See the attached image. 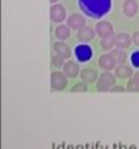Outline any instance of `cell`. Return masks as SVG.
I'll use <instances>...</instances> for the list:
<instances>
[{"instance_id": "4fadbf2b", "label": "cell", "mask_w": 139, "mask_h": 149, "mask_svg": "<svg viewBox=\"0 0 139 149\" xmlns=\"http://www.w3.org/2000/svg\"><path fill=\"white\" fill-rule=\"evenodd\" d=\"M114 75L118 79H129L133 75V69L129 66H125V65H120L115 68L114 70Z\"/></svg>"}, {"instance_id": "1f68e13d", "label": "cell", "mask_w": 139, "mask_h": 149, "mask_svg": "<svg viewBox=\"0 0 139 149\" xmlns=\"http://www.w3.org/2000/svg\"><path fill=\"white\" fill-rule=\"evenodd\" d=\"M104 149H108V146H106V147H105V148H104Z\"/></svg>"}, {"instance_id": "52a82bcc", "label": "cell", "mask_w": 139, "mask_h": 149, "mask_svg": "<svg viewBox=\"0 0 139 149\" xmlns=\"http://www.w3.org/2000/svg\"><path fill=\"white\" fill-rule=\"evenodd\" d=\"M67 25L73 30H81L86 26V19L80 13H74L67 19Z\"/></svg>"}, {"instance_id": "7a4b0ae2", "label": "cell", "mask_w": 139, "mask_h": 149, "mask_svg": "<svg viewBox=\"0 0 139 149\" xmlns=\"http://www.w3.org/2000/svg\"><path fill=\"white\" fill-rule=\"evenodd\" d=\"M115 79H117V77L113 75V74L109 73V72L102 73L99 77L98 81H96V90L99 92H108V91H111L112 86L115 85V81H117Z\"/></svg>"}, {"instance_id": "3957f363", "label": "cell", "mask_w": 139, "mask_h": 149, "mask_svg": "<svg viewBox=\"0 0 139 149\" xmlns=\"http://www.w3.org/2000/svg\"><path fill=\"white\" fill-rule=\"evenodd\" d=\"M50 84H51L53 91H63L67 87V84H68L67 75L61 72H54V73H51Z\"/></svg>"}, {"instance_id": "8992f818", "label": "cell", "mask_w": 139, "mask_h": 149, "mask_svg": "<svg viewBox=\"0 0 139 149\" xmlns=\"http://www.w3.org/2000/svg\"><path fill=\"white\" fill-rule=\"evenodd\" d=\"M95 32L99 37L105 38V37H109L114 35V30H113L112 24L108 22H100L95 25Z\"/></svg>"}, {"instance_id": "5bb4252c", "label": "cell", "mask_w": 139, "mask_h": 149, "mask_svg": "<svg viewBox=\"0 0 139 149\" xmlns=\"http://www.w3.org/2000/svg\"><path fill=\"white\" fill-rule=\"evenodd\" d=\"M115 45L120 49H127L131 45V37L127 33H118L115 37Z\"/></svg>"}, {"instance_id": "8fae6325", "label": "cell", "mask_w": 139, "mask_h": 149, "mask_svg": "<svg viewBox=\"0 0 139 149\" xmlns=\"http://www.w3.org/2000/svg\"><path fill=\"white\" fill-rule=\"evenodd\" d=\"M122 11L126 17H130V18L134 17L138 12V3L136 0H126L122 7Z\"/></svg>"}, {"instance_id": "9c48e42d", "label": "cell", "mask_w": 139, "mask_h": 149, "mask_svg": "<svg viewBox=\"0 0 139 149\" xmlns=\"http://www.w3.org/2000/svg\"><path fill=\"white\" fill-rule=\"evenodd\" d=\"M115 65H117V62H115L114 57H113L111 54H105V55L99 57V66H100V68H102L105 70L114 69Z\"/></svg>"}, {"instance_id": "7c38bea8", "label": "cell", "mask_w": 139, "mask_h": 149, "mask_svg": "<svg viewBox=\"0 0 139 149\" xmlns=\"http://www.w3.org/2000/svg\"><path fill=\"white\" fill-rule=\"evenodd\" d=\"M54 50L56 52V54L58 56H61L62 58H69L71 56V50L70 48L63 42H56L54 44Z\"/></svg>"}, {"instance_id": "6da1fadb", "label": "cell", "mask_w": 139, "mask_h": 149, "mask_svg": "<svg viewBox=\"0 0 139 149\" xmlns=\"http://www.w3.org/2000/svg\"><path fill=\"white\" fill-rule=\"evenodd\" d=\"M79 6L88 17L99 19L109 12L112 1L111 0H79Z\"/></svg>"}, {"instance_id": "83f0119b", "label": "cell", "mask_w": 139, "mask_h": 149, "mask_svg": "<svg viewBox=\"0 0 139 149\" xmlns=\"http://www.w3.org/2000/svg\"><path fill=\"white\" fill-rule=\"evenodd\" d=\"M67 149H75V148H74V146H73V144H69V146L67 147Z\"/></svg>"}, {"instance_id": "603a6c76", "label": "cell", "mask_w": 139, "mask_h": 149, "mask_svg": "<svg viewBox=\"0 0 139 149\" xmlns=\"http://www.w3.org/2000/svg\"><path fill=\"white\" fill-rule=\"evenodd\" d=\"M132 42H133L137 47H139V31H136V32L132 35Z\"/></svg>"}, {"instance_id": "9a60e30c", "label": "cell", "mask_w": 139, "mask_h": 149, "mask_svg": "<svg viewBox=\"0 0 139 149\" xmlns=\"http://www.w3.org/2000/svg\"><path fill=\"white\" fill-rule=\"evenodd\" d=\"M80 78L82 81L84 82H95L98 81V73L94 70V69H91V68H86L83 69L81 73H80Z\"/></svg>"}, {"instance_id": "e0dca14e", "label": "cell", "mask_w": 139, "mask_h": 149, "mask_svg": "<svg viewBox=\"0 0 139 149\" xmlns=\"http://www.w3.org/2000/svg\"><path fill=\"white\" fill-rule=\"evenodd\" d=\"M111 55L114 57L117 65H124L125 61H126V53L124 52V49H120V48H117V49H113Z\"/></svg>"}, {"instance_id": "f546056e", "label": "cell", "mask_w": 139, "mask_h": 149, "mask_svg": "<svg viewBox=\"0 0 139 149\" xmlns=\"http://www.w3.org/2000/svg\"><path fill=\"white\" fill-rule=\"evenodd\" d=\"M76 149H84V148H83V146H81V144H79V146L76 147Z\"/></svg>"}, {"instance_id": "30bf717a", "label": "cell", "mask_w": 139, "mask_h": 149, "mask_svg": "<svg viewBox=\"0 0 139 149\" xmlns=\"http://www.w3.org/2000/svg\"><path fill=\"white\" fill-rule=\"evenodd\" d=\"M79 72H80L79 65L75 63L74 61H68L63 65V73L67 75V78H70V79L76 78L79 75Z\"/></svg>"}, {"instance_id": "277c9868", "label": "cell", "mask_w": 139, "mask_h": 149, "mask_svg": "<svg viewBox=\"0 0 139 149\" xmlns=\"http://www.w3.org/2000/svg\"><path fill=\"white\" fill-rule=\"evenodd\" d=\"M75 57H76V60L79 62H87V61H89L93 56V50H92V48L89 45H87L84 43L77 45L76 48H75Z\"/></svg>"}, {"instance_id": "4316f807", "label": "cell", "mask_w": 139, "mask_h": 149, "mask_svg": "<svg viewBox=\"0 0 139 149\" xmlns=\"http://www.w3.org/2000/svg\"><path fill=\"white\" fill-rule=\"evenodd\" d=\"M100 142H96V144H95V149H99V147H100Z\"/></svg>"}, {"instance_id": "4dcf8cb0", "label": "cell", "mask_w": 139, "mask_h": 149, "mask_svg": "<svg viewBox=\"0 0 139 149\" xmlns=\"http://www.w3.org/2000/svg\"><path fill=\"white\" fill-rule=\"evenodd\" d=\"M58 1V0H50V3H51V4H55V3H57Z\"/></svg>"}, {"instance_id": "2e32d148", "label": "cell", "mask_w": 139, "mask_h": 149, "mask_svg": "<svg viewBox=\"0 0 139 149\" xmlns=\"http://www.w3.org/2000/svg\"><path fill=\"white\" fill-rule=\"evenodd\" d=\"M69 29L70 28L68 25H58L56 28V30H55V36L57 37L58 40L64 41L70 36V30Z\"/></svg>"}, {"instance_id": "44dd1931", "label": "cell", "mask_w": 139, "mask_h": 149, "mask_svg": "<svg viewBox=\"0 0 139 149\" xmlns=\"http://www.w3.org/2000/svg\"><path fill=\"white\" fill-rule=\"evenodd\" d=\"M131 63L134 68H139V50L134 52L131 55Z\"/></svg>"}, {"instance_id": "ba28073f", "label": "cell", "mask_w": 139, "mask_h": 149, "mask_svg": "<svg viewBox=\"0 0 139 149\" xmlns=\"http://www.w3.org/2000/svg\"><path fill=\"white\" fill-rule=\"evenodd\" d=\"M96 32H95V29L91 28V26H84L82 28L81 30H79L76 37L77 40L82 43H87V42H91L94 37H95Z\"/></svg>"}, {"instance_id": "d6986e66", "label": "cell", "mask_w": 139, "mask_h": 149, "mask_svg": "<svg viewBox=\"0 0 139 149\" xmlns=\"http://www.w3.org/2000/svg\"><path fill=\"white\" fill-rule=\"evenodd\" d=\"M73 93H82V92H87L88 91V87H87V85L83 82H79L76 84L75 86H73V88L70 90Z\"/></svg>"}, {"instance_id": "cb8c5ba5", "label": "cell", "mask_w": 139, "mask_h": 149, "mask_svg": "<svg viewBox=\"0 0 139 149\" xmlns=\"http://www.w3.org/2000/svg\"><path fill=\"white\" fill-rule=\"evenodd\" d=\"M127 91L125 87H122V86H114V87L111 88V92H125Z\"/></svg>"}, {"instance_id": "7402d4cb", "label": "cell", "mask_w": 139, "mask_h": 149, "mask_svg": "<svg viewBox=\"0 0 139 149\" xmlns=\"http://www.w3.org/2000/svg\"><path fill=\"white\" fill-rule=\"evenodd\" d=\"M126 90L130 91V92H136V91H139V87H137V86L134 85V82L132 80H130L127 82V88H126Z\"/></svg>"}, {"instance_id": "ac0fdd59", "label": "cell", "mask_w": 139, "mask_h": 149, "mask_svg": "<svg viewBox=\"0 0 139 149\" xmlns=\"http://www.w3.org/2000/svg\"><path fill=\"white\" fill-rule=\"evenodd\" d=\"M100 45L104 50H111V49L115 45V38L114 36H109V37H105V38H101Z\"/></svg>"}, {"instance_id": "5b68a950", "label": "cell", "mask_w": 139, "mask_h": 149, "mask_svg": "<svg viewBox=\"0 0 139 149\" xmlns=\"http://www.w3.org/2000/svg\"><path fill=\"white\" fill-rule=\"evenodd\" d=\"M67 17L66 8L61 4H54L50 7V19L53 23H62Z\"/></svg>"}, {"instance_id": "d4e9b609", "label": "cell", "mask_w": 139, "mask_h": 149, "mask_svg": "<svg viewBox=\"0 0 139 149\" xmlns=\"http://www.w3.org/2000/svg\"><path fill=\"white\" fill-rule=\"evenodd\" d=\"M132 81L134 82V85L137 86V87H139V72H137V73L134 74V75H133Z\"/></svg>"}, {"instance_id": "484cf974", "label": "cell", "mask_w": 139, "mask_h": 149, "mask_svg": "<svg viewBox=\"0 0 139 149\" xmlns=\"http://www.w3.org/2000/svg\"><path fill=\"white\" fill-rule=\"evenodd\" d=\"M57 149H66V146H64V143H62V144H59V146L57 147Z\"/></svg>"}, {"instance_id": "f1b7e54d", "label": "cell", "mask_w": 139, "mask_h": 149, "mask_svg": "<svg viewBox=\"0 0 139 149\" xmlns=\"http://www.w3.org/2000/svg\"><path fill=\"white\" fill-rule=\"evenodd\" d=\"M129 149H137V147H136L134 144H131V147H130Z\"/></svg>"}, {"instance_id": "ffe728a7", "label": "cell", "mask_w": 139, "mask_h": 149, "mask_svg": "<svg viewBox=\"0 0 139 149\" xmlns=\"http://www.w3.org/2000/svg\"><path fill=\"white\" fill-rule=\"evenodd\" d=\"M63 60L64 58H62L61 56L56 55V56H53L51 57V65L55 67V68H59L63 66Z\"/></svg>"}]
</instances>
